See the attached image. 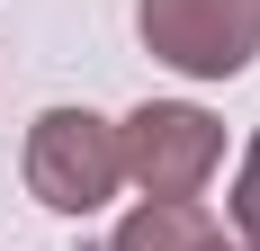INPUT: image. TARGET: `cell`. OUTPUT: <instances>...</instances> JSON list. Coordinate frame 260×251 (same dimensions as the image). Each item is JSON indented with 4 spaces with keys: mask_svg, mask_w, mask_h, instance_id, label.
<instances>
[{
    "mask_svg": "<svg viewBox=\"0 0 260 251\" xmlns=\"http://www.w3.org/2000/svg\"><path fill=\"white\" fill-rule=\"evenodd\" d=\"M234 242L260 251V135H251V152H242V171H234Z\"/></svg>",
    "mask_w": 260,
    "mask_h": 251,
    "instance_id": "cell-5",
    "label": "cell"
},
{
    "mask_svg": "<svg viewBox=\"0 0 260 251\" xmlns=\"http://www.w3.org/2000/svg\"><path fill=\"white\" fill-rule=\"evenodd\" d=\"M117 162H126V179L144 198H198L215 179V162H224V125L188 99H144L117 125Z\"/></svg>",
    "mask_w": 260,
    "mask_h": 251,
    "instance_id": "cell-3",
    "label": "cell"
},
{
    "mask_svg": "<svg viewBox=\"0 0 260 251\" xmlns=\"http://www.w3.org/2000/svg\"><path fill=\"white\" fill-rule=\"evenodd\" d=\"M144 54L188 81H234L260 54V0H135Z\"/></svg>",
    "mask_w": 260,
    "mask_h": 251,
    "instance_id": "cell-2",
    "label": "cell"
},
{
    "mask_svg": "<svg viewBox=\"0 0 260 251\" xmlns=\"http://www.w3.org/2000/svg\"><path fill=\"white\" fill-rule=\"evenodd\" d=\"M207 242H215V225H207L198 198H144L108 233V251H207Z\"/></svg>",
    "mask_w": 260,
    "mask_h": 251,
    "instance_id": "cell-4",
    "label": "cell"
},
{
    "mask_svg": "<svg viewBox=\"0 0 260 251\" xmlns=\"http://www.w3.org/2000/svg\"><path fill=\"white\" fill-rule=\"evenodd\" d=\"M207 251H242V242H224V233H215V242H207Z\"/></svg>",
    "mask_w": 260,
    "mask_h": 251,
    "instance_id": "cell-6",
    "label": "cell"
},
{
    "mask_svg": "<svg viewBox=\"0 0 260 251\" xmlns=\"http://www.w3.org/2000/svg\"><path fill=\"white\" fill-rule=\"evenodd\" d=\"M117 125L90 117V108H45V117L27 125V189L54 206V215H99L117 198Z\"/></svg>",
    "mask_w": 260,
    "mask_h": 251,
    "instance_id": "cell-1",
    "label": "cell"
}]
</instances>
